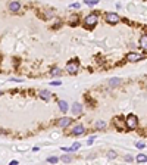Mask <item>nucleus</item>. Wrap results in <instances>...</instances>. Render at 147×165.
Masks as SVG:
<instances>
[{
  "instance_id": "f257e3e1",
  "label": "nucleus",
  "mask_w": 147,
  "mask_h": 165,
  "mask_svg": "<svg viewBox=\"0 0 147 165\" xmlns=\"http://www.w3.org/2000/svg\"><path fill=\"white\" fill-rule=\"evenodd\" d=\"M125 125H127V128H129V130H137V127H138V118H137L134 114L127 115L125 116Z\"/></svg>"
},
{
  "instance_id": "f03ea898",
  "label": "nucleus",
  "mask_w": 147,
  "mask_h": 165,
  "mask_svg": "<svg viewBox=\"0 0 147 165\" xmlns=\"http://www.w3.org/2000/svg\"><path fill=\"white\" fill-rule=\"evenodd\" d=\"M97 22H99V16L94 15V13H90V15H87L84 18V27L88 28V30L94 28V27L97 25Z\"/></svg>"
},
{
  "instance_id": "7ed1b4c3",
  "label": "nucleus",
  "mask_w": 147,
  "mask_h": 165,
  "mask_svg": "<svg viewBox=\"0 0 147 165\" xmlns=\"http://www.w3.org/2000/svg\"><path fill=\"white\" fill-rule=\"evenodd\" d=\"M104 21H106L107 24H110V25H115V24H118L119 21H121V16L118 15V13L109 12V13H106V15H104Z\"/></svg>"
},
{
  "instance_id": "20e7f679",
  "label": "nucleus",
  "mask_w": 147,
  "mask_h": 165,
  "mask_svg": "<svg viewBox=\"0 0 147 165\" xmlns=\"http://www.w3.org/2000/svg\"><path fill=\"white\" fill-rule=\"evenodd\" d=\"M78 68H80V64H78V60H72V62H68L66 65V72L68 74H77L78 72Z\"/></svg>"
},
{
  "instance_id": "39448f33",
  "label": "nucleus",
  "mask_w": 147,
  "mask_h": 165,
  "mask_svg": "<svg viewBox=\"0 0 147 165\" xmlns=\"http://www.w3.org/2000/svg\"><path fill=\"white\" fill-rule=\"evenodd\" d=\"M143 55H140V53H135V52H129L128 55H127V60L128 62H138V60L143 59Z\"/></svg>"
},
{
  "instance_id": "423d86ee",
  "label": "nucleus",
  "mask_w": 147,
  "mask_h": 165,
  "mask_svg": "<svg viewBox=\"0 0 147 165\" xmlns=\"http://www.w3.org/2000/svg\"><path fill=\"white\" fill-rule=\"evenodd\" d=\"M71 124H72V118H69V116H63V118H60L57 121L59 128H66V127H69Z\"/></svg>"
},
{
  "instance_id": "0eeeda50",
  "label": "nucleus",
  "mask_w": 147,
  "mask_h": 165,
  "mask_svg": "<svg viewBox=\"0 0 147 165\" xmlns=\"http://www.w3.org/2000/svg\"><path fill=\"white\" fill-rule=\"evenodd\" d=\"M7 9L10 12H13V13H16V12H19L21 11V3L19 2H9V4H7Z\"/></svg>"
},
{
  "instance_id": "6e6552de",
  "label": "nucleus",
  "mask_w": 147,
  "mask_h": 165,
  "mask_svg": "<svg viewBox=\"0 0 147 165\" xmlns=\"http://www.w3.org/2000/svg\"><path fill=\"white\" fill-rule=\"evenodd\" d=\"M85 133V128L82 127V125H75V127L71 130V134L75 136V137H78V136H82Z\"/></svg>"
},
{
  "instance_id": "1a4fd4ad",
  "label": "nucleus",
  "mask_w": 147,
  "mask_h": 165,
  "mask_svg": "<svg viewBox=\"0 0 147 165\" xmlns=\"http://www.w3.org/2000/svg\"><path fill=\"white\" fill-rule=\"evenodd\" d=\"M71 112H72L74 115H80V114L82 112V105H81V103H74L72 108H71Z\"/></svg>"
},
{
  "instance_id": "9d476101",
  "label": "nucleus",
  "mask_w": 147,
  "mask_h": 165,
  "mask_svg": "<svg viewBox=\"0 0 147 165\" xmlns=\"http://www.w3.org/2000/svg\"><path fill=\"white\" fill-rule=\"evenodd\" d=\"M140 47L141 49H144V50H147V34H144V35H141L140 37Z\"/></svg>"
},
{
  "instance_id": "9b49d317",
  "label": "nucleus",
  "mask_w": 147,
  "mask_h": 165,
  "mask_svg": "<svg viewBox=\"0 0 147 165\" xmlns=\"http://www.w3.org/2000/svg\"><path fill=\"white\" fill-rule=\"evenodd\" d=\"M40 97L43 99V100H50L51 93H50V91H47V90H41L40 91Z\"/></svg>"
},
{
  "instance_id": "f8f14e48",
  "label": "nucleus",
  "mask_w": 147,
  "mask_h": 165,
  "mask_svg": "<svg viewBox=\"0 0 147 165\" xmlns=\"http://www.w3.org/2000/svg\"><path fill=\"white\" fill-rule=\"evenodd\" d=\"M59 108H60L62 112H66V111H68V103H66L65 100H59Z\"/></svg>"
},
{
  "instance_id": "ddd939ff",
  "label": "nucleus",
  "mask_w": 147,
  "mask_h": 165,
  "mask_svg": "<svg viewBox=\"0 0 147 165\" xmlns=\"http://www.w3.org/2000/svg\"><path fill=\"white\" fill-rule=\"evenodd\" d=\"M119 84H121V80H119V78H110V80H109V86H110V87L119 86Z\"/></svg>"
},
{
  "instance_id": "4468645a",
  "label": "nucleus",
  "mask_w": 147,
  "mask_h": 165,
  "mask_svg": "<svg viewBox=\"0 0 147 165\" xmlns=\"http://www.w3.org/2000/svg\"><path fill=\"white\" fill-rule=\"evenodd\" d=\"M135 161L140 162V164H141V162H147V156H146V155H143V153H140L138 156L135 158Z\"/></svg>"
},
{
  "instance_id": "2eb2a0df",
  "label": "nucleus",
  "mask_w": 147,
  "mask_h": 165,
  "mask_svg": "<svg viewBox=\"0 0 147 165\" xmlns=\"http://www.w3.org/2000/svg\"><path fill=\"white\" fill-rule=\"evenodd\" d=\"M96 127L99 128V130H103V128H106V122H103V121H97V122H96Z\"/></svg>"
},
{
  "instance_id": "dca6fc26",
  "label": "nucleus",
  "mask_w": 147,
  "mask_h": 165,
  "mask_svg": "<svg viewBox=\"0 0 147 165\" xmlns=\"http://www.w3.org/2000/svg\"><path fill=\"white\" fill-rule=\"evenodd\" d=\"M60 72H62L60 71V68H53V69L50 71V74L51 75H60Z\"/></svg>"
},
{
  "instance_id": "f3484780",
  "label": "nucleus",
  "mask_w": 147,
  "mask_h": 165,
  "mask_svg": "<svg viewBox=\"0 0 147 165\" xmlns=\"http://www.w3.org/2000/svg\"><path fill=\"white\" fill-rule=\"evenodd\" d=\"M47 162H50V164H56V162H59V158L50 156V158H47Z\"/></svg>"
},
{
  "instance_id": "a211bd4d",
  "label": "nucleus",
  "mask_w": 147,
  "mask_h": 165,
  "mask_svg": "<svg viewBox=\"0 0 147 165\" xmlns=\"http://www.w3.org/2000/svg\"><path fill=\"white\" fill-rule=\"evenodd\" d=\"M77 21H78V16H77V15H72V16H71V24H72V25H75V24H77Z\"/></svg>"
},
{
  "instance_id": "6ab92c4d",
  "label": "nucleus",
  "mask_w": 147,
  "mask_h": 165,
  "mask_svg": "<svg viewBox=\"0 0 147 165\" xmlns=\"http://www.w3.org/2000/svg\"><path fill=\"white\" fill-rule=\"evenodd\" d=\"M71 159H72V158H71V156H68V155H65V156H62V158H60V161H63V162H71Z\"/></svg>"
},
{
  "instance_id": "aec40b11",
  "label": "nucleus",
  "mask_w": 147,
  "mask_h": 165,
  "mask_svg": "<svg viewBox=\"0 0 147 165\" xmlns=\"http://www.w3.org/2000/svg\"><path fill=\"white\" fill-rule=\"evenodd\" d=\"M77 149H80V143H74V146L71 147V152H74V150H77Z\"/></svg>"
},
{
  "instance_id": "412c9836",
  "label": "nucleus",
  "mask_w": 147,
  "mask_h": 165,
  "mask_svg": "<svg viewBox=\"0 0 147 165\" xmlns=\"http://www.w3.org/2000/svg\"><path fill=\"white\" fill-rule=\"evenodd\" d=\"M124 159H125V161H127V162H132V161H134V158H132L131 155H127V156H125Z\"/></svg>"
},
{
  "instance_id": "4be33fe9",
  "label": "nucleus",
  "mask_w": 147,
  "mask_h": 165,
  "mask_svg": "<svg viewBox=\"0 0 147 165\" xmlns=\"http://www.w3.org/2000/svg\"><path fill=\"white\" fill-rule=\"evenodd\" d=\"M84 2H85L87 4H90V6H91V4H96V3H97V0H84Z\"/></svg>"
},
{
  "instance_id": "5701e85b",
  "label": "nucleus",
  "mask_w": 147,
  "mask_h": 165,
  "mask_svg": "<svg viewBox=\"0 0 147 165\" xmlns=\"http://www.w3.org/2000/svg\"><path fill=\"white\" fill-rule=\"evenodd\" d=\"M94 140H96V137H94V136H91V137H90V139H88V145H93V142H94Z\"/></svg>"
},
{
  "instance_id": "b1692460",
  "label": "nucleus",
  "mask_w": 147,
  "mask_h": 165,
  "mask_svg": "<svg viewBox=\"0 0 147 165\" xmlns=\"http://www.w3.org/2000/svg\"><path fill=\"white\" fill-rule=\"evenodd\" d=\"M62 81H51V86H60Z\"/></svg>"
},
{
  "instance_id": "393cba45",
  "label": "nucleus",
  "mask_w": 147,
  "mask_h": 165,
  "mask_svg": "<svg viewBox=\"0 0 147 165\" xmlns=\"http://www.w3.org/2000/svg\"><path fill=\"white\" fill-rule=\"evenodd\" d=\"M46 18H51V16H53V12H46Z\"/></svg>"
},
{
  "instance_id": "a878e982",
  "label": "nucleus",
  "mask_w": 147,
  "mask_h": 165,
  "mask_svg": "<svg viewBox=\"0 0 147 165\" xmlns=\"http://www.w3.org/2000/svg\"><path fill=\"white\" fill-rule=\"evenodd\" d=\"M135 146L138 147V149H143V147H144V143H137Z\"/></svg>"
},
{
  "instance_id": "bb28decb",
  "label": "nucleus",
  "mask_w": 147,
  "mask_h": 165,
  "mask_svg": "<svg viewBox=\"0 0 147 165\" xmlns=\"http://www.w3.org/2000/svg\"><path fill=\"white\" fill-rule=\"evenodd\" d=\"M115 156H116V153H113V152H110V153H109V158H110V159H113Z\"/></svg>"
},
{
  "instance_id": "cd10ccee",
  "label": "nucleus",
  "mask_w": 147,
  "mask_h": 165,
  "mask_svg": "<svg viewBox=\"0 0 147 165\" xmlns=\"http://www.w3.org/2000/svg\"><path fill=\"white\" fill-rule=\"evenodd\" d=\"M10 81H16V82H21L22 80H19V78H10Z\"/></svg>"
},
{
  "instance_id": "c85d7f7f",
  "label": "nucleus",
  "mask_w": 147,
  "mask_h": 165,
  "mask_svg": "<svg viewBox=\"0 0 147 165\" xmlns=\"http://www.w3.org/2000/svg\"><path fill=\"white\" fill-rule=\"evenodd\" d=\"M10 165H18V161H10Z\"/></svg>"
},
{
  "instance_id": "c756f323",
  "label": "nucleus",
  "mask_w": 147,
  "mask_h": 165,
  "mask_svg": "<svg viewBox=\"0 0 147 165\" xmlns=\"http://www.w3.org/2000/svg\"><path fill=\"white\" fill-rule=\"evenodd\" d=\"M0 96H2V91H0Z\"/></svg>"
}]
</instances>
